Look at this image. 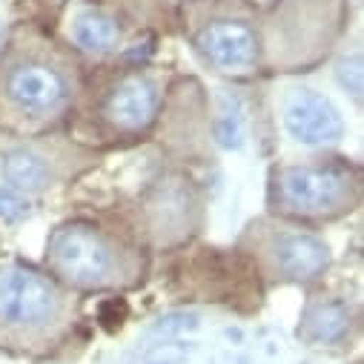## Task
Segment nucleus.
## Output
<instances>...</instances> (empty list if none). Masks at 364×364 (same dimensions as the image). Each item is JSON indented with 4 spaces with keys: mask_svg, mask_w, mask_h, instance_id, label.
<instances>
[{
    "mask_svg": "<svg viewBox=\"0 0 364 364\" xmlns=\"http://www.w3.org/2000/svg\"><path fill=\"white\" fill-rule=\"evenodd\" d=\"M77 60L32 29H18L0 49V129L12 138H41L75 109Z\"/></svg>",
    "mask_w": 364,
    "mask_h": 364,
    "instance_id": "nucleus-1",
    "label": "nucleus"
},
{
    "mask_svg": "<svg viewBox=\"0 0 364 364\" xmlns=\"http://www.w3.org/2000/svg\"><path fill=\"white\" fill-rule=\"evenodd\" d=\"M77 293L52 279L43 267L23 261L0 264V350L46 355L77 324Z\"/></svg>",
    "mask_w": 364,
    "mask_h": 364,
    "instance_id": "nucleus-2",
    "label": "nucleus"
},
{
    "mask_svg": "<svg viewBox=\"0 0 364 364\" xmlns=\"http://www.w3.org/2000/svg\"><path fill=\"white\" fill-rule=\"evenodd\" d=\"M43 269L72 293L132 290L146 276V258L115 230L72 218L46 238Z\"/></svg>",
    "mask_w": 364,
    "mask_h": 364,
    "instance_id": "nucleus-3",
    "label": "nucleus"
},
{
    "mask_svg": "<svg viewBox=\"0 0 364 364\" xmlns=\"http://www.w3.org/2000/svg\"><path fill=\"white\" fill-rule=\"evenodd\" d=\"M267 204L282 221H336L361 204V169L350 161H307L269 172Z\"/></svg>",
    "mask_w": 364,
    "mask_h": 364,
    "instance_id": "nucleus-4",
    "label": "nucleus"
},
{
    "mask_svg": "<svg viewBox=\"0 0 364 364\" xmlns=\"http://www.w3.org/2000/svg\"><path fill=\"white\" fill-rule=\"evenodd\" d=\"M187 38L196 55L227 77H250L261 69V35L255 9L241 0H190Z\"/></svg>",
    "mask_w": 364,
    "mask_h": 364,
    "instance_id": "nucleus-5",
    "label": "nucleus"
},
{
    "mask_svg": "<svg viewBox=\"0 0 364 364\" xmlns=\"http://www.w3.org/2000/svg\"><path fill=\"white\" fill-rule=\"evenodd\" d=\"M238 244L261 276L276 284H310L330 267V247L290 221H252Z\"/></svg>",
    "mask_w": 364,
    "mask_h": 364,
    "instance_id": "nucleus-6",
    "label": "nucleus"
},
{
    "mask_svg": "<svg viewBox=\"0 0 364 364\" xmlns=\"http://www.w3.org/2000/svg\"><path fill=\"white\" fill-rule=\"evenodd\" d=\"M164 101V83L149 69H127L109 77L92 104V118L109 138H141L152 129Z\"/></svg>",
    "mask_w": 364,
    "mask_h": 364,
    "instance_id": "nucleus-7",
    "label": "nucleus"
},
{
    "mask_svg": "<svg viewBox=\"0 0 364 364\" xmlns=\"http://www.w3.org/2000/svg\"><path fill=\"white\" fill-rule=\"evenodd\" d=\"M92 161L95 155L77 144L41 135V138H23V144L9 146L4 158H0V169H4L12 190L43 193L49 187H58L66 178H75Z\"/></svg>",
    "mask_w": 364,
    "mask_h": 364,
    "instance_id": "nucleus-8",
    "label": "nucleus"
},
{
    "mask_svg": "<svg viewBox=\"0 0 364 364\" xmlns=\"http://www.w3.org/2000/svg\"><path fill=\"white\" fill-rule=\"evenodd\" d=\"M284 127L290 138L304 146H327L341 141L344 121L330 98L313 92V89H293L284 104Z\"/></svg>",
    "mask_w": 364,
    "mask_h": 364,
    "instance_id": "nucleus-9",
    "label": "nucleus"
},
{
    "mask_svg": "<svg viewBox=\"0 0 364 364\" xmlns=\"http://www.w3.org/2000/svg\"><path fill=\"white\" fill-rule=\"evenodd\" d=\"M350 330H353L350 307L338 299H324V296H313L307 301L299 324V336L313 347L341 344L344 338H350Z\"/></svg>",
    "mask_w": 364,
    "mask_h": 364,
    "instance_id": "nucleus-10",
    "label": "nucleus"
},
{
    "mask_svg": "<svg viewBox=\"0 0 364 364\" xmlns=\"http://www.w3.org/2000/svg\"><path fill=\"white\" fill-rule=\"evenodd\" d=\"M72 38L86 52H109L121 41V26L104 9H83L72 23Z\"/></svg>",
    "mask_w": 364,
    "mask_h": 364,
    "instance_id": "nucleus-11",
    "label": "nucleus"
},
{
    "mask_svg": "<svg viewBox=\"0 0 364 364\" xmlns=\"http://www.w3.org/2000/svg\"><path fill=\"white\" fill-rule=\"evenodd\" d=\"M0 43H4V35H0Z\"/></svg>",
    "mask_w": 364,
    "mask_h": 364,
    "instance_id": "nucleus-12",
    "label": "nucleus"
}]
</instances>
